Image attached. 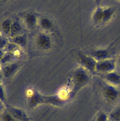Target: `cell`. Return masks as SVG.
<instances>
[{"label":"cell","instance_id":"13","mask_svg":"<svg viewBox=\"0 0 120 121\" xmlns=\"http://www.w3.org/2000/svg\"><path fill=\"white\" fill-rule=\"evenodd\" d=\"M20 29H21V28L20 26L19 25V24H18L16 23H14L12 26V27L11 28L12 33L13 34H16L18 33L20 31Z\"/></svg>","mask_w":120,"mask_h":121},{"label":"cell","instance_id":"1","mask_svg":"<svg viewBox=\"0 0 120 121\" xmlns=\"http://www.w3.org/2000/svg\"><path fill=\"white\" fill-rule=\"evenodd\" d=\"M115 13V9L111 6H96L91 15L92 23L96 27H101L108 23Z\"/></svg>","mask_w":120,"mask_h":121},{"label":"cell","instance_id":"7","mask_svg":"<svg viewBox=\"0 0 120 121\" xmlns=\"http://www.w3.org/2000/svg\"><path fill=\"white\" fill-rule=\"evenodd\" d=\"M104 76L105 80L112 85H120V75L115 71L104 74Z\"/></svg>","mask_w":120,"mask_h":121},{"label":"cell","instance_id":"15","mask_svg":"<svg viewBox=\"0 0 120 121\" xmlns=\"http://www.w3.org/2000/svg\"><path fill=\"white\" fill-rule=\"evenodd\" d=\"M15 42L18 44H24V39L22 37H19L16 38L15 39Z\"/></svg>","mask_w":120,"mask_h":121},{"label":"cell","instance_id":"9","mask_svg":"<svg viewBox=\"0 0 120 121\" xmlns=\"http://www.w3.org/2000/svg\"><path fill=\"white\" fill-rule=\"evenodd\" d=\"M109 118L111 121H120V107L112 111Z\"/></svg>","mask_w":120,"mask_h":121},{"label":"cell","instance_id":"3","mask_svg":"<svg viewBox=\"0 0 120 121\" xmlns=\"http://www.w3.org/2000/svg\"><path fill=\"white\" fill-rule=\"evenodd\" d=\"M89 73L82 67L77 69L74 73L73 79L77 87L81 88L88 83L90 81Z\"/></svg>","mask_w":120,"mask_h":121},{"label":"cell","instance_id":"4","mask_svg":"<svg viewBox=\"0 0 120 121\" xmlns=\"http://www.w3.org/2000/svg\"><path fill=\"white\" fill-rule=\"evenodd\" d=\"M116 67V61L113 58L107 59L97 61L96 65V72L103 74L114 71Z\"/></svg>","mask_w":120,"mask_h":121},{"label":"cell","instance_id":"16","mask_svg":"<svg viewBox=\"0 0 120 121\" xmlns=\"http://www.w3.org/2000/svg\"><path fill=\"white\" fill-rule=\"evenodd\" d=\"M102 0H95V3L96 5V6H99L100 5V3L101 2Z\"/></svg>","mask_w":120,"mask_h":121},{"label":"cell","instance_id":"5","mask_svg":"<svg viewBox=\"0 0 120 121\" xmlns=\"http://www.w3.org/2000/svg\"><path fill=\"white\" fill-rule=\"evenodd\" d=\"M88 54L91 56L97 61L104 60L113 58V53L109 48L106 49H99L90 52Z\"/></svg>","mask_w":120,"mask_h":121},{"label":"cell","instance_id":"10","mask_svg":"<svg viewBox=\"0 0 120 121\" xmlns=\"http://www.w3.org/2000/svg\"><path fill=\"white\" fill-rule=\"evenodd\" d=\"M108 117L106 114L104 112H101L99 113L96 120V121H108Z\"/></svg>","mask_w":120,"mask_h":121},{"label":"cell","instance_id":"17","mask_svg":"<svg viewBox=\"0 0 120 121\" xmlns=\"http://www.w3.org/2000/svg\"><path fill=\"white\" fill-rule=\"evenodd\" d=\"M117 65L119 66V68L120 69V57L118 58V60H117V61H116V65Z\"/></svg>","mask_w":120,"mask_h":121},{"label":"cell","instance_id":"14","mask_svg":"<svg viewBox=\"0 0 120 121\" xmlns=\"http://www.w3.org/2000/svg\"><path fill=\"white\" fill-rule=\"evenodd\" d=\"M41 25L45 28H48L51 26V22L47 18H44L41 21Z\"/></svg>","mask_w":120,"mask_h":121},{"label":"cell","instance_id":"18","mask_svg":"<svg viewBox=\"0 0 120 121\" xmlns=\"http://www.w3.org/2000/svg\"><path fill=\"white\" fill-rule=\"evenodd\" d=\"M118 1H120V0H117Z\"/></svg>","mask_w":120,"mask_h":121},{"label":"cell","instance_id":"2","mask_svg":"<svg viewBox=\"0 0 120 121\" xmlns=\"http://www.w3.org/2000/svg\"><path fill=\"white\" fill-rule=\"evenodd\" d=\"M79 60L82 67L86 69L90 73H95L97 61L89 54L79 53Z\"/></svg>","mask_w":120,"mask_h":121},{"label":"cell","instance_id":"11","mask_svg":"<svg viewBox=\"0 0 120 121\" xmlns=\"http://www.w3.org/2000/svg\"><path fill=\"white\" fill-rule=\"evenodd\" d=\"M27 23L31 26L33 25L36 22V17L33 15H29L26 17Z\"/></svg>","mask_w":120,"mask_h":121},{"label":"cell","instance_id":"12","mask_svg":"<svg viewBox=\"0 0 120 121\" xmlns=\"http://www.w3.org/2000/svg\"><path fill=\"white\" fill-rule=\"evenodd\" d=\"M2 27L4 31L6 33H8L10 28V22L9 20L5 21L2 24Z\"/></svg>","mask_w":120,"mask_h":121},{"label":"cell","instance_id":"6","mask_svg":"<svg viewBox=\"0 0 120 121\" xmlns=\"http://www.w3.org/2000/svg\"><path fill=\"white\" fill-rule=\"evenodd\" d=\"M103 95L106 101L111 102L115 100L118 96V91L112 85H107L103 90Z\"/></svg>","mask_w":120,"mask_h":121},{"label":"cell","instance_id":"8","mask_svg":"<svg viewBox=\"0 0 120 121\" xmlns=\"http://www.w3.org/2000/svg\"><path fill=\"white\" fill-rule=\"evenodd\" d=\"M38 43L41 48L47 49L50 46V41L49 38L45 35H40L38 39Z\"/></svg>","mask_w":120,"mask_h":121}]
</instances>
